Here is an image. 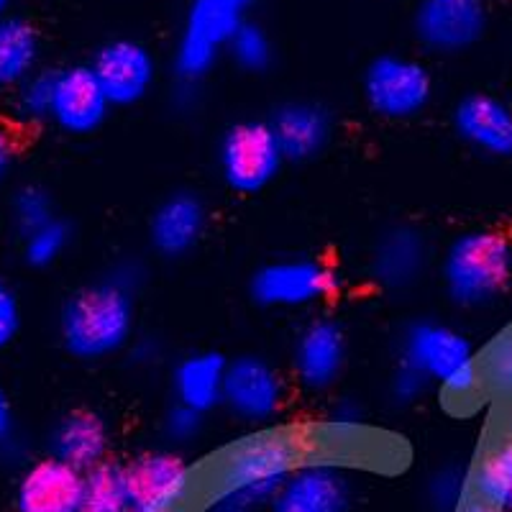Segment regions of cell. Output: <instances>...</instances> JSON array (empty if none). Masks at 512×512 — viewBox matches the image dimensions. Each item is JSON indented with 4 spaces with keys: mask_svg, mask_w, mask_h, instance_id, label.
<instances>
[{
    "mask_svg": "<svg viewBox=\"0 0 512 512\" xmlns=\"http://www.w3.org/2000/svg\"><path fill=\"white\" fill-rule=\"evenodd\" d=\"M11 6H13V0H0V16H6Z\"/></svg>",
    "mask_w": 512,
    "mask_h": 512,
    "instance_id": "cell-41",
    "label": "cell"
},
{
    "mask_svg": "<svg viewBox=\"0 0 512 512\" xmlns=\"http://www.w3.org/2000/svg\"><path fill=\"white\" fill-rule=\"evenodd\" d=\"M111 100L100 88L90 64H72L57 70L52 123L70 136L95 134L108 118Z\"/></svg>",
    "mask_w": 512,
    "mask_h": 512,
    "instance_id": "cell-14",
    "label": "cell"
},
{
    "mask_svg": "<svg viewBox=\"0 0 512 512\" xmlns=\"http://www.w3.org/2000/svg\"><path fill=\"white\" fill-rule=\"evenodd\" d=\"M431 387V382L418 372V369L402 364L395 369L390 379V395L397 405H410V402L418 400L420 395H425V390Z\"/></svg>",
    "mask_w": 512,
    "mask_h": 512,
    "instance_id": "cell-34",
    "label": "cell"
},
{
    "mask_svg": "<svg viewBox=\"0 0 512 512\" xmlns=\"http://www.w3.org/2000/svg\"><path fill=\"white\" fill-rule=\"evenodd\" d=\"M126 474L123 466L103 461L95 469L85 472V500L82 512H131Z\"/></svg>",
    "mask_w": 512,
    "mask_h": 512,
    "instance_id": "cell-25",
    "label": "cell"
},
{
    "mask_svg": "<svg viewBox=\"0 0 512 512\" xmlns=\"http://www.w3.org/2000/svg\"><path fill=\"white\" fill-rule=\"evenodd\" d=\"M477 497L500 512H512V438L497 443L474 474Z\"/></svg>",
    "mask_w": 512,
    "mask_h": 512,
    "instance_id": "cell-24",
    "label": "cell"
},
{
    "mask_svg": "<svg viewBox=\"0 0 512 512\" xmlns=\"http://www.w3.org/2000/svg\"><path fill=\"white\" fill-rule=\"evenodd\" d=\"M18 438V425H16V410L8 397V392L0 387V454L13 451Z\"/></svg>",
    "mask_w": 512,
    "mask_h": 512,
    "instance_id": "cell-36",
    "label": "cell"
},
{
    "mask_svg": "<svg viewBox=\"0 0 512 512\" xmlns=\"http://www.w3.org/2000/svg\"><path fill=\"white\" fill-rule=\"evenodd\" d=\"M228 361L216 351H198L180 361L172 372V390L180 405L205 415L223 405Z\"/></svg>",
    "mask_w": 512,
    "mask_h": 512,
    "instance_id": "cell-22",
    "label": "cell"
},
{
    "mask_svg": "<svg viewBox=\"0 0 512 512\" xmlns=\"http://www.w3.org/2000/svg\"><path fill=\"white\" fill-rule=\"evenodd\" d=\"M285 384L267 359L254 354L228 361L223 405L246 425H267L280 413Z\"/></svg>",
    "mask_w": 512,
    "mask_h": 512,
    "instance_id": "cell-10",
    "label": "cell"
},
{
    "mask_svg": "<svg viewBox=\"0 0 512 512\" xmlns=\"http://www.w3.org/2000/svg\"><path fill=\"white\" fill-rule=\"evenodd\" d=\"M364 100L387 121L420 116L433 98V77L423 62L402 54H379L364 70Z\"/></svg>",
    "mask_w": 512,
    "mask_h": 512,
    "instance_id": "cell-6",
    "label": "cell"
},
{
    "mask_svg": "<svg viewBox=\"0 0 512 512\" xmlns=\"http://www.w3.org/2000/svg\"><path fill=\"white\" fill-rule=\"evenodd\" d=\"M441 277L451 303L461 308L495 303L512 280V244L484 228L461 233L443 254Z\"/></svg>",
    "mask_w": 512,
    "mask_h": 512,
    "instance_id": "cell-3",
    "label": "cell"
},
{
    "mask_svg": "<svg viewBox=\"0 0 512 512\" xmlns=\"http://www.w3.org/2000/svg\"><path fill=\"white\" fill-rule=\"evenodd\" d=\"M285 162L272 128L264 121H241L231 126L218 149L223 180L239 195H256L272 185Z\"/></svg>",
    "mask_w": 512,
    "mask_h": 512,
    "instance_id": "cell-7",
    "label": "cell"
},
{
    "mask_svg": "<svg viewBox=\"0 0 512 512\" xmlns=\"http://www.w3.org/2000/svg\"><path fill=\"white\" fill-rule=\"evenodd\" d=\"M134 510L182 507L192 489V466L172 451H146L123 466Z\"/></svg>",
    "mask_w": 512,
    "mask_h": 512,
    "instance_id": "cell-12",
    "label": "cell"
},
{
    "mask_svg": "<svg viewBox=\"0 0 512 512\" xmlns=\"http://www.w3.org/2000/svg\"><path fill=\"white\" fill-rule=\"evenodd\" d=\"M292 367L303 387L323 392L336 384L346 367L344 328L333 320H313L300 331L292 354Z\"/></svg>",
    "mask_w": 512,
    "mask_h": 512,
    "instance_id": "cell-17",
    "label": "cell"
},
{
    "mask_svg": "<svg viewBox=\"0 0 512 512\" xmlns=\"http://www.w3.org/2000/svg\"><path fill=\"white\" fill-rule=\"evenodd\" d=\"M226 52L236 67L251 72V75L267 72L274 62L272 39H269L267 29L262 24H254V21H244L239 26V31L228 41Z\"/></svg>",
    "mask_w": 512,
    "mask_h": 512,
    "instance_id": "cell-27",
    "label": "cell"
},
{
    "mask_svg": "<svg viewBox=\"0 0 512 512\" xmlns=\"http://www.w3.org/2000/svg\"><path fill=\"white\" fill-rule=\"evenodd\" d=\"M267 123L287 162H310L331 141V113L320 103H310V100L282 103Z\"/></svg>",
    "mask_w": 512,
    "mask_h": 512,
    "instance_id": "cell-18",
    "label": "cell"
},
{
    "mask_svg": "<svg viewBox=\"0 0 512 512\" xmlns=\"http://www.w3.org/2000/svg\"><path fill=\"white\" fill-rule=\"evenodd\" d=\"M228 3H233V6H236V8H241V11H246V8H249L251 3H254V0H228Z\"/></svg>",
    "mask_w": 512,
    "mask_h": 512,
    "instance_id": "cell-39",
    "label": "cell"
},
{
    "mask_svg": "<svg viewBox=\"0 0 512 512\" xmlns=\"http://www.w3.org/2000/svg\"><path fill=\"white\" fill-rule=\"evenodd\" d=\"M11 218L16 231L24 239V236L34 233L36 228L47 226V223L57 218L54 216L52 195L39 185H24L21 190H16L11 200Z\"/></svg>",
    "mask_w": 512,
    "mask_h": 512,
    "instance_id": "cell-28",
    "label": "cell"
},
{
    "mask_svg": "<svg viewBox=\"0 0 512 512\" xmlns=\"http://www.w3.org/2000/svg\"><path fill=\"white\" fill-rule=\"evenodd\" d=\"M141 272L123 264L113 277L90 285L64 303L59 315V336L67 354L80 361L113 356L131 341L134 333V290Z\"/></svg>",
    "mask_w": 512,
    "mask_h": 512,
    "instance_id": "cell-1",
    "label": "cell"
},
{
    "mask_svg": "<svg viewBox=\"0 0 512 512\" xmlns=\"http://www.w3.org/2000/svg\"><path fill=\"white\" fill-rule=\"evenodd\" d=\"M85 472L47 456L26 466L13 492L16 512H82Z\"/></svg>",
    "mask_w": 512,
    "mask_h": 512,
    "instance_id": "cell-13",
    "label": "cell"
},
{
    "mask_svg": "<svg viewBox=\"0 0 512 512\" xmlns=\"http://www.w3.org/2000/svg\"><path fill=\"white\" fill-rule=\"evenodd\" d=\"M54 85L57 70H36L26 82H21L11 93V113L24 126H44L52 123Z\"/></svg>",
    "mask_w": 512,
    "mask_h": 512,
    "instance_id": "cell-26",
    "label": "cell"
},
{
    "mask_svg": "<svg viewBox=\"0 0 512 512\" xmlns=\"http://www.w3.org/2000/svg\"><path fill=\"white\" fill-rule=\"evenodd\" d=\"M456 512H500V510H497V507H492V505H487V502L479 500V497H477V500L464 502V505H461Z\"/></svg>",
    "mask_w": 512,
    "mask_h": 512,
    "instance_id": "cell-38",
    "label": "cell"
},
{
    "mask_svg": "<svg viewBox=\"0 0 512 512\" xmlns=\"http://www.w3.org/2000/svg\"><path fill=\"white\" fill-rule=\"evenodd\" d=\"M93 72L111 105L128 108L149 95L157 80V59L134 39H113L95 52Z\"/></svg>",
    "mask_w": 512,
    "mask_h": 512,
    "instance_id": "cell-11",
    "label": "cell"
},
{
    "mask_svg": "<svg viewBox=\"0 0 512 512\" xmlns=\"http://www.w3.org/2000/svg\"><path fill=\"white\" fill-rule=\"evenodd\" d=\"M16 154V136L11 134V128L6 123H0V182H6V177L11 175L13 164H16Z\"/></svg>",
    "mask_w": 512,
    "mask_h": 512,
    "instance_id": "cell-37",
    "label": "cell"
},
{
    "mask_svg": "<svg viewBox=\"0 0 512 512\" xmlns=\"http://www.w3.org/2000/svg\"><path fill=\"white\" fill-rule=\"evenodd\" d=\"M454 131L461 141L487 154V157H512V108L505 100L489 93H469L454 108Z\"/></svg>",
    "mask_w": 512,
    "mask_h": 512,
    "instance_id": "cell-16",
    "label": "cell"
},
{
    "mask_svg": "<svg viewBox=\"0 0 512 512\" xmlns=\"http://www.w3.org/2000/svg\"><path fill=\"white\" fill-rule=\"evenodd\" d=\"M72 239L70 226L54 218L47 226L36 228L34 233L24 236V262L34 269H47L67 251Z\"/></svg>",
    "mask_w": 512,
    "mask_h": 512,
    "instance_id": "cell-29",
    "label": "cell"
},
{
    "mask_svg": "<svg viewBox=\"0 0 512 512\" xmlns=\"http://www.w3.org/2000/svg\"><path fill=\"white\" fill-rule=\"evenodd\" d=\"M318 433L331 446H351V443L364 436V423H361L359 413H354V410H336V413L323 420Z\"/></svg>",
    "mask_w": 512,
    "mask_h": 512,
    "instance_id": "cell-31",
    "label": "cell"
},
{
    "mask_svg": "<svg viewBox=\"0 0 512 512\" xmlns=\"http://www.w3.org/2000/svg\"><path fill=\"white\" fill-rule=\"evenodd\" d=\"M351 487L331 461L300 464L269 502V512H349Z\"/></svg>",
    "mask_w": 512,
    "mask_h": 512,
    "instance_id": "cell-15",
    "label": "cell"
},
{
    "mask_svg": "<svg viewBox=\"0 0 512 512\" xmlns=\"http://www.w3.org/2000/svg\"><path fill=\"white\" fill-rule=\"evenodd\" d=\"M111 446V433L103 415L93 410H72L49 433V456L75 466L80 472H90L103 464Z\"/></svg>",
    "mask_w": 512,
    "mask_h": 512,
    "instance_id": "cell-20",
    "label": "cell"
},
{
    "mask_svg": "<svg viewBox=\"0 0 512 512\" xmlns=\"http://www.w3.org/2000/svg\"><path fill=\"white\" fill-rule=\"evenodd\" d=\"M336 274L318 259H282L264 264L251 277V297L264 308H305L333 295Z\"/></svg>",
    "mask_w": 512,
    "mask_h": 512,
    "instance_id": "cell-9",
    "label": "cell"
},
{
    "mask_svg": "<svg viewBox=\"0 0 512 512\" xmlns=\"http://www.w3.org/2000/svg\"><path fill=\"white\" fill-rule=\"evenodd\" d=\"M489 26V0H418L413 34L433 54H461L477 47Z\"/></svg>",
    "mask_w": 512,
    "mask_h": 512,
    "instance_id": "cell-8",
    "label": "cell"
},
{
    "mask_svg": "<svg viewBox=\"0 0 512 512\" xmlns=\"http://www.w3.org/2000/svg\"><path fill=\"white\" fill-rule=\"evenodd\" d=\"M131 512H182V507H159V510H131Z\"/></svg>",
    "mask_w": 512,
    "mask_h": 512,
    "instance_id": "cell-40",
    "label": "cell"
},
{
    "mask_svg": "<svg viewBox=\"0 0 512 512\" xmlns=\"http://www.w3.org/2000/svg\"><path fill=\"white\" fill-rule=\"evenodd\" d=\"M41 36L21 16H0V93H13L39 70Z\"/></svg>",
    "mask_w": 512,
    "mask_h": 512,
    "instance_id": "cell-23",
    "label": "cell"
},
{
    "mask_svg": "<svg viewBox=\"0 0 512 512\" xmlns=\"http://www.w3.org/2000/svg\"><path fill=\"white\" fill-rule=\"evenodd\" d=\"M208 210L195 192H175L154 210L149 221V241L167 259L185 256L203 239Z\"/></svg>",
    "mask_w": 512,
    "mask_h": 512,
    "instance_id": "cell-19",
    "label": "cell"
},
{
    "mask_svg": "<svg viewBox=\"0 0 512 512\" xmlns=\"http://www.w3.org/2000/svg\"><path fill=\"white\" fill-rule=\"evenodd\" d=\"M431 495L438 507H448V510L456 512L464 505V474H459L456 469L441 472L433 479Z\"/></svg>",
    "mask_w": 512,
    "mask_h": 512,
    "instance_id": "cell-35",
    "label": "cell"
},
{
    "mask_svg": "<svg viewBox=\"0 0 512 512\" xmlns=\"http://www.w3.org/2000/svg\"><path fill=\"white\" fill-rule=\"evenodd\" d=\"M21 320H24V315H21L16 290L0 277V351L8 349L16 341L18 331H21Z\"/></svg>",
    "mask_w": 512,
    "mask_h": 512,
    "instance_id": "cell-33",
    "label": "cell"
},
{
    "mask_svg": "<svg viewBox=\"0 0 512 512\" xmlns=\"http://www.w3.org/2000/svg\"><path fill=\"white\" fill-rule=\"evenodd\" d=\"M400 361L418 369L448 397L464 400L482 387V359L472 341L436 320H415L400 338Z\"/></svg>",
    "mask_w": 512,
    "mask_h": 512,
    "instance_id": "cell-4",
    "label": "cell"
},
{
    "mask_svg": "<svg viewBox=\"0 0 512 512\" xmlns=\"http://www.w3.org/2000/svg\"><path fill=\"white\" fill-rule=\"evenodd\" d=\"M303 459L300 441L287 431H259L223 456L216 489L251 510L269 505Z\"/></svg>",
    "mask_w": 512,
    "mask_h": 512,
    "instance_id": "cell-2",
    "label": "cell"
},
{
    "mask_svg": "<svg viewBox=\"0 0 512 512\" xmlns=\"http://www.w3.org/2000/svg\"><path fill=\"white\" fill-rule=\"evenodd\" d=\"M428 244L423 233L397 226L379 239L372 256V277L384 290H405L420 280L428 267Z\"/></svg>",
    "mask_w": 512,
    "mask_h": 512,
    "instance_id": "cell-21",
    "label": "cell"
},
{
    "mask_svg": "<svg viewBox=\"0 0 512 512\" xmlns=\"http://www.w3.org/2000/svg\"><path fill=\"white\" fill-rule=\"evenodd\" d=\"M482 387L500 400H512V328L500 333L484 351Z\"/></svg>",
    "mask_w": 512,
    "mask_h": 512,
    "instance_id": "cell-30",
    "label": "cell"
},
{
    "mask_svg": "<svg viewBox=\"0 0 512 512\" xmlns=\"http://www.w3.org/2000/svg\"><path fill=\"white\" fill-rule=\"evenodd\" d=\"M162 428L164 436L172 443H190L192 438H198L200 431H203V415L177 402L175 408L164 415Z\"/></svg>",
    "mask_w": 512,
    "mask_h": 512,
    "instance_id": "cell-32",
    "label": "cell"
},
{
    "mask_svg": "<svg viewBox=\"0 0 512 512\" xmlns=\"http://www.w3.org/2000/svg\"><path fill=\"white\" fill-rule=\"evenodd\" d=\"M244 13L228 0H190L175 52V75L182 85L195 88L208 77L246 21Z\"/></svg>",
    "mask_w": 512,
    "mask_h": 512,
    "instance_id": "cell-5",
    "label": "cell"
}]
</instances>
